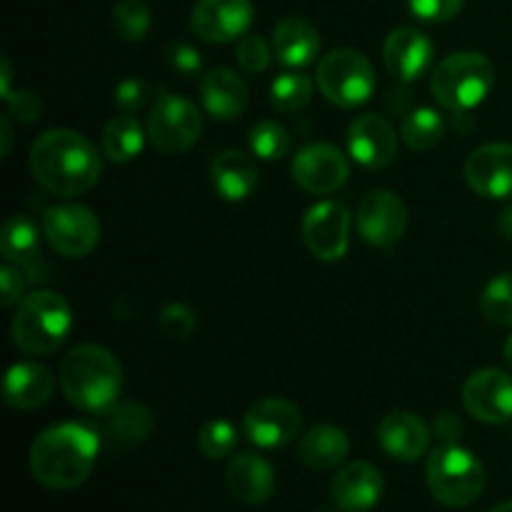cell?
<instances>
[{
	"instance_id": "cell-5",
	"label": "cell",
	"mask_w": 512,
	"mask_h": 512,
	"mask_svg": "<svg viewBox=\"0 0 512 512\" xmlns=\"http://www.w3.org/2000/svg\"><path fill=\"white\" fill-rule=\"evenodd\" d=\"M495 85V65L475 50L453 53L435 68L430 90L445 110L468 113L478 108Z\"/></svg>"
},
{
	"instance_id": "cell-8",
	"label": "cell",
	"mask_w": 512,
	"mask_h": 512,
	"mask_svg": "<svg viewBox=\"0 0 512 512\" xmlns=\"http://www.w3.org/2000/svg\"><path fill=\"white\" fill-rule=\"evenodd\" d=\"M203 133V115L195 103L175 93H160L148 115V138L155 150L180 155L193 148Z\"/></svg>"
},
{
	"instance_id": "cell-10",
	"label": "cell",
	"mask_w": 512,
	"mask_h": 512,
	"mask_svg": "<svg viewBox=\"0 0 512 512\" xmlns=\"http://www.w3.org/2000/svg\"><path fill=\"white\" fill-rule=\"evenodd\" d=\"M293 180L310 195H330L350 178V163L333 143H308L295 153L290 165Z\"/></svg>"
},
{
	"instance_id": "cell-34",
	"label": "cell",
	"mask_w": 512,
	"mask_h": 512,
	"mask_svg": "<svg viewBox=\"0 0 512 512\" xmlns=\"http://www.w3.org/2000/svg\"><path fill=\"white\" fill-rule=\"evenodd\" d=\"M238 445V430L230 420H208L198 430V450L210 460H223Z\"/></svg>"
},
{
	"instance_id": "cell-47",
	"label": "cell",
	"mask_w": 512,
	"mask_h": 512,
	"mask_svg": "<svg viewBox=\"0 0 512 512\" xmlns=\"http://www.w3.org/2000/svg\"><path fill=\"white\" fill-rule=\"evenodd\" d=\"M503 353H505V363H508V365H510V370H512V335H510L508 340H505Z\"/></svg>"
},
{
	"instance_id": "cell-11",
	"label": "cell",
	"mask_w": 512,
	"mask_h": 512,
	"mask_svg": "<svg viewBox=\"0 0 512 512\" xmlns=\"http://www.w3.org/2000/svg\"><path fill=\"white\" fill-rule=\"evenodd\" d=\"M355 230L373 248H393L408 230V208L390 190H370L358 205Z\"/></svg>"
},
{
	"instance_id": "cell-27",
	"label": "cell",
	"mask_w": 512,
	"mask_h": 512,
	"mask_svg": "<svg viewBox=\"0 0 512 512\" xmlns=\"http://www.w3.org/2000/svg\"><path fill=\"white\" fill-rule=\"evenodd\" d=\"M153 413L140 403H118L113 410L105 413V435L115 445L143 443L153 433Z\"/></svg>"
},
{
	"instance_id": "cell-38",
	"label": "cell",
	"mask_w": 512,
	"mask_h": 512,
	"mask_svg": "<svg viewBox=\"0 0 512 512\" xmlns=\"http://www.w3.org/2000/svg\"><path fill=\"white\" fill-rule=\"evenodd\" d=\"M463 5L465 0H410V13L423 23H448Z\"/></svg>"
},
{
	"instance_id": "cell-23",
	"label": "cell",
	"mask_w": 512,
	"mask_h": 512,
	"mask_svg": "<svg viewBox=\"0 0 512 512\" xmlns=\"http://www.w3.org/2000/svg\"><path fill=\"white\" fill-rule=\"evenodd\" d=\"M55 375L40 363H15L5 373L3 400L13 410H38L53 398Z\"/></svg>"
},
{
	"instance_id": "cell-6",
	"label": "cell",
	"mask_w": 512,
	"mask_h": 512,
	"mask_svg": "<svg viewBox=\"0 0 512 512\" xmlns=\"http://www.w3.org/2000/svg\"><path fill=\"white\" fill-rule=\"evenodd\" d=\"M428 488L445 508H468L483 495L485 468L473 450L463 445H440L428 460Z\"/></svg>"
},
{
	"instance_id": "cell-2",
	"label": "cell",
	"mask_w": 512,
	"mask_h": 512,
	"mask_svg": "<svg viewBox=\"0 0 512 512\" xmlns=\"http://www.w3.org/2000/svg\"><path fill=\"white\" fill-rule=\"evenodd\" d=\"M100 453V438L80 423L43 430L30 445V473L50 490H73L88 480Z\"/></svg>"
},
{
	"instance_id": "cell-4",
	"label": "cell",
	"mask_w": 512,
	"mask_h": 512,
	"mask_svg": "<svg viewBox=\"0 0 512 512\" xmlns=\"http://www.w3.org/2000/svg\"><path fill=\"white\" fill-rule=\"evenodd\" d=\"M73 328L68 300L55 290H33L18 303L10 323L13 343L28 355H53Z\"/></svg>"
},
{
	"instance_id": "cell-15",
	"label": "cell",
	"mask_w": 512,
	"mask_h": 512,
	"mask_svg": "<svg viewBox=\"0 0 512 512\" xmlns=\"http://www.w3.org/2000/svg\"><path fill=\"white\" fill-rule=\"evenodd\" d=\"M250 0H198L190 15V28L205 43H233L253 25Z\"/></svg>"
},
{
	"instance_id": "cell-45",
	"label": "cell",
	"mask_w": 512,
	"mask_h": 512,
	"mask_svg": "<svg viewBox=\"0 0 512 512\" xmlns=\"http://www.w3.org/2000/svg\"><path fill=\"white\" fill-rule=\"evenodd\" d=\"M0 128H3V148H0V153L5 155L10 153V145H13V128H10V115H3L0 118Z\"/></svg>"
},
{
	"instance_id": "cell-17",
	"label": "cell",
	"mask_w": 512,
	"mask_h": 512,
	"mask_svg": "<svg viewBox=\"0 0 512 512\" xmlns=\"http://www.w3.org/2000/svg\"><path fill=\"white\" fill-rule=\"evenodd\" d=\"M465 180L483 198H512V145L488 143L475 148L465 160Z\"/></svg>"
},
{
	"instance_id": "cell-14",
	"label": "cell",
	"mask_w": 512,
	"mask_h": 512,
	"mask_svg": "<svg viewBox=\"0 0 512 512\" xmlns=\"http://www.w3.org/2000/svg\"><path fill=\"white\" fill-rule=\"evenodd\" d=\"M463 405L468 415L488 425L512 420V375L498 368H483L463 385Z\"/></svg>"
},
{
	"instance_id": "cell-42",
	"label": "cell",
	"mask_w": 512,
	"mask_h": 512,
	"mask_svg": "<svg viewBox=\"0 0 512 512\" xmlns=\"http://www.w3.org/2000/svg\"><path fill=\"white\" fill-rule=\"evenodd\" d=\"M168 60H170V65L178 70V73L185 75V78L200 73V68H203V58H200V53L190 43H173V45H170Z\"/></svg>"
},
{
	"instance_id": "cell-16",
	"label": "cell",
	"mask_w": 512,
	"mask_h": 512,
	"mask_svg": "<svg viewBox=\"0 0 512 512\" xmlns=\"http://www.w3.org/2000/svg\"><path fill=\"white\" fill-rule=\"evenodd\" d=\"M348 150L363 168L383 170L398 155V133L383 115L363 113L350 120Z\"/></svg>"
},
{
	"instance_id": "cell-44",
	"label": "cell",
	"mask_w": 512,
	"mask_h": 512,
	"mask_svg": "<svg viewBox=\"0 0 512 512\" xmlns=\"http://www.w3.org/2000/svg\"><path fill=\"white\" fill-rule=\"evenodd\" d=\"M498 230H500V235H503L505 240H510V243H512V205H510V208H505L503 213H500Z\"/></svg>"
},
{
	"instance_id": "cell-22",
	"label": "cell",
	"mask_w": 512,
	"mask_h": 512,
	"mask_svg": "<svg viewBox=\"0 0 512 512\" xmlns=\"http://www.w3.org/2000/svg\"><path fill=\"white\" fill-rule=\"evenodd\" d=\"M225 483L235 500L245 505H260L273 495L275 470L263 455L240 453L225 470Z\"/></svg>"
},
{
	"instance_id": "cell-26",
	"label": "cell",
	"mask_w": 512,
	"mask_h": 512,
	"mask_svg": "<svg viewBox=\"0 0 512 512\" xmlns=\"http://www.w3.org/2000/svg\"><path fill=\"white\" fill-rule=\"evenodd\" d=\"M300 460L313 470H333L348 458L350 440L343 428L318 425L300 438Z\"/></svg>"
},
{
	"instance_id": "cell-9",
	"label": "cell",
	"mask_w": 512,
	"mask_h": 512,
	"mask_svg": "<svg viewBox=\"0 0 512 512\" xmlns=\"http://www.w3.org/2000/svg\"><path fill=\"white\" fill-rule=\"evenodd\" d=\"M43 235L63 258H85L100 243V220L88 205H53L43 215Z\"/></svg>"
},
{
	"instance_id": "cell-41",
	"label": "cell",
	"mask_w": 512,
	"mask_h": 512,
	"mask_svg": "<svg viewBox=\"0 0 512 512\" xmlns=\"http://www.w3.org/2000/svg\"><path fill=\"white\" fill-rule=\"evenodd\" d=\"M0 290H3V295H0L3 308H13L15 303L25 298V278L18 270V265L5 263L0 268Z\"/></svg>"
},
{
	"instance_id": "cell-24",
	"label": "cell",
	"mask_w": 512,
	"mask_h": 512,
	"mask_svg": "<svg viewBox=\"0 0 512 512\" xmlns=\"http://www.w3.org/2000/svg\"><path fill=\"white\" fill-rule=\"evenodd\" d=\"M210 180L220 198L240 203L258 190L260 173L250 155L240 153V150H223L210 163Z\"/></svg>"
},
{
	"instance_id": "cell-12",
	"label": "cell",
	"mask_w": 512,
	"mask_h": 512,
	"mask_svg": "<svg viewBox=\"0 0 512 512\" xmlns=\"http://www.w3.org/2000/svg\"><path fill=\"white\" fill-rule=\"evenodd\" d=\"M305 245L323 263L345 258L350 245V213L343 203L325 200L305 213L300 225Z\"/></svg>"
},
{
	"instance_id": "cell-43",
	"label": "cell",
	"mask_w": 512,
	"mask_h": 512,
	"mask_svg": "<svg viewBox=\"0 0 512 512\" xmlns=\"http://www.w3.org/2000/svg\"><path fill=\"white\" fill-rule=\"evenodd\" d=\"M433 435L443 445H453V443H458L460 435H463V423H460L458 415L440 413L438 418L433 420Z\"/></svg>"
},
{
	"instance_id": "cell-1",
	"label": "cell",
	"mask_w": 512,
	"mask_h": 512,
	"mask_svg": "<svg viewBox=\"0 0 512 512\" xmlns=\"http://www.w3.org/2000/svg\"><path fill=\"white\" fill-rule=\"evenodd\" d=\"M35 183L55 198H75L98 185L103 160L85 135L68 128L45 130L28 155Z\"/></svg>"
},
{
	"instance_id": "cell-39",
	"label": "cell",
	"mask_w": 512,
	"mask_h": 512,
	"mask_svg": "<svg viewBox=\"0 0 512 512\" xmlns=\"http://www.w3.org/2000/svg\"><path fill=\"white\" fill-rule=\"evenodd\" d=\"M148 83L140 78H125L115 85V93H113V103L115 108L123 110L125 115H133L138 113L140 108H145L148 103Z\"/></svg>"
},
{
	"instance_id": "cell-21",
	"label": "cell",
	"mask_w": 512,
	"mask_h": 512,
	"mask_svg": "<svg viewBox=\"0 0 512 512\" xmlns=\"http://www.w3.org/2000/svg\"><path fill=\"white\" fill-rule=\"evenodd\" d=\"M200 100L210 118L228 123L248 108V85L235 70L215 68L200 80Z\"/></svg>"
},
{
	"instance_id": "cell-37",
	"label": "cell",
	"mask_w": 512,
	"mask_h": 512,
	"mask_svg": "<svg viewBox=\"0 0 512 512\" xmlns=\"http://www.w3.org/2000/svg\"><path fill=\"white\" fill-rule=\"evenodd\" d=\"M235 58H238L240 68L248 70V73H263L273 58V48L260 35H243L238 50H235Z\"/></svg>"
},
{
	"instance_id": "cell-30",
	"label": "cell",
	"mask_w": 512,
	"mask_h": 512,
	"mask_svg": "<svg viewBox=\"0 0 512 512\" xmlns=\"http://www.w3.org/2000/svg\"><path fill=\"white\" fill-rule=\"evenodd\" d=\"M400 135L413 150H430L443 140L445 135V120L438 110L433 108H418L410 115H405Z\"/></svg>"
},
{
	"instance_id": "cell-40",
	"label": "cell",
	"mask_w": 512,
	"mask_h": 512,
	"mask_svg": "<svg viewBox=\"0 0 512 512\" xmlns=\"http://www.w3.org/2000/svg\"><path fill=\"white\" fill-rule=\"evenodd\" d=\"M5 103H8V115L10 118L20 120V123H35V120L40 118V113H43V103H40L38 95L33 93V90H10L8 95H5Z\"/></svg>"
},
{
	"instance_id": "cell-36",
	"label": "cell",
	"mask_w": 512,
	"mask_h": 512,
	"mask_svg": "<svg viewBox=\"0 0 512 512\" xmlns=\"http://www.w3.org/2000/svg\"><path fill=\"white\" fill-rule=\"evenodd\" d=\"M198 325L193 310L185 303H168L158 313V328L165 338L170 340H185Z\"/></svg>"
},
{
	"instance_id": "cell-7",
	"label": "cell",
	"mask_w": 512,
	"mask_h": 512,
	"mask_svg": "<svg viewBox=\"0 0 512 512\" xmlns=\"http://www.w3.org/2000/svg\"><path fill=\"white\" fill-rule=\"evenodd\" d=\"M320 93L340 108H358L375 93L378 75L373 63L355 48H335L323 55L315 73Z\"/></svg>"
},
{
	"instance_id": "cell-33",
	"label": "cell",
	"mask_w": 512,
	"mask_h": 512,
	"mask_svg": "<svg viewBox=\"0 0 512 512\" xmlns=\"http://www.w3.org/2000/svg\"><path fill=\"white\" fill-rule=\"evenodd\" d=\"M480 313L488 323L510 328L512 325V273H500L480 293Z\"/></svg>"
},
{
	"instance_id": "cell-25",
	"label": "cell",
	"mask_w": 512,
	"mask_h": 512,
	"mask_svg": "<svg viewBox=\"0 0 512 512\" xmlns=\"http://www.w3.org/2000/svg\"><path fill=\"white\" fill-rule=\"evenodd\" d=\"M273 53L288 68H305L320 53V33L305 18H285L273 30Z\"/></svg>"
},
{
	"instance_id": "cell-35",
	"label": "cell",
	"mask_w": 512,
	"mask_h": 512,
	"mask_svg": "<svg viewBox=\"0 0 512 512\" xmlns=\"http://www.w3.org/2000/svg\"><path fill=\"white\" fill-rule=\"evenodd\" d=\"M113 28L128 43H138L150 30V10L140 0H120L113 8Z\"/></svg>"
},
{
	"instance_id": "cell-20",
	"label": "cell",
	"mask_w": 512,
	"mask_h": 512,
	"mask_svg": "<svg viewBox=\"0 0 512 512\" xmlns=\"http://www.w3.org/2000/svg\"><path fill=\"white\" fill-rule=\"evenodd\" d=\"M433 55V40L418 28H395L383 48L385 68L405 83L418 80L430 68Z\"/></svg>"
},
{
	"instance_id": "cell-19",
	"label": "cell",
	"mask_w": 512,
	"mask_h": 512,
	"mask_svg": "<svg viewBox=\"0 0 512 512\" xmlns=\"http://www.w3.org/2000/svg\"><path fill=\"white\" fill-rule=\"evenodd\" d=\"M430 438H433V430L425 425L423 418L408 410L385 415L383 423L378 425L380 448L400 463H418L428 453Z\"/></svg>"
},
{
	"instance_id": "cell-32",
	"label": "cell",
	"mask_w": 512,
	"mask_h": 512,
	"mask_svg": "<svg viewBox=\"0 0 512 512\" xmlns=\"http://www.w3.org/2000/svg\"><path fill=\"white\" fill-rule=\"evenodd\" d=\"M250 150L255 158L260 160H283L293 148V138H290L288 128L280 125L278 120H260L250 128L248 135Z\"/></svg>"
},
{
	"instance_id": "cell-48",
	"label": "cell",
	"mask_w": 512,
	"mask_h": 512,
	"mask_svg": "<svg viewBox=\"0 0 512 512\" xmlns=\"http://www.w3.org/2000/svg\"><path fill=\"white\" fill-rule=\"evenodd\" d=\"M490 512H512V500H510V503H500V505H495V508L490 510Z\"/></svg>"
},
{
	"instance_id": "cell-46",
	"label": "cell",
	"mask_w": 512,
	"mask_h": 512,
	"mask_svg": "<svg viewBox=\"0 0 512 512\" xmlns=\"http://www.w3.org/2000/svg\"><path fill=\"white\" fill-rule=\"evenodd\" d=\"M10 80H13V70H10L8 58H3V70H0V95H8L10 93Z\"/></svg>"
},
{
	"instance_id": "cell-29",
	"label": "cell",
	"mask_w": 512,
	"mask_h": 512,
	"mask_svg": "<svg viewBox=\"0 0 512 512\" xmlns=\"http://www.w3.org/2000/svg\"><path fill=\"white\" fill-rule=\"evenodd\" d=\"M145 130L133 115H118L103 130V153L110 163H130L143 153Z\"/></svg>"
},
{
	"instance_id": "cell-18",
	"label": "cell",
	"mask_w": 512,
	"mask_h": 512,
	"mask_svg": "<svg viewBox=\"0 0 512 512\" xmlns=\"http://www.w3.org/2000/svg\"><path fill=\"white\" fill-rule=\"evenodd\" d=\"M330 498L340 512H370L383 498V475L368 460H355L335 475Z\"/></svg>"
},
{
	"instance_id": "cell-31",
	"label": "cell",
	"mask_w": 512,
	"mask_h": 512,
	"mask_svg": "<svg viewBox=\"0 0 512 512\" xmlns=\"http://www.w3.org/2000/svg\"><path fill=\"white\" fill-rule=\"evenodd\" d=\"M310 98H313V80L295 70L280 73L270 85V103L280 113H298L308 108Z\"/></svg>"
},
{
	"instance_id": "cell-3",
	"label": "cell",
	"mask_w": 512,
	"mask_h": 512,
	"mask_svg": "<svg viewBox=\"0 0 512 512\" xmlns=\"http://www.w3.org/2000/svg\"><path fill=\"white\" fill-rule=\"evenodd\" d=\"M60 388L75 408L105 415L123 393V368L103 345H78L60 363Z\"/></svg>"
},
{
	"instance_id": "cell-13",
	"label": "cell",
	"mask_w": 512,
	"mask_h": 512,
	"mask_svg": "<svg viewBox=\"0 0 512 512\" xmlns=\"http://www.w3.org/2000/svg\"><path fill=\"white\" fill-rule=\"evenodd\" d=\"M303 425V413L285 398H263L248 408L243 418V433L253 445L275 450L288 445Z\"/></svg>"
},
{
	"instance_id": "cell-28",
	"label": "cell",
	"mask_w": 512,
	"mask_h": 512,
	"mask_svg": "<svg viewBox=\"0 0 512 512\" xmlns=\"http://www.w3.org/2000/svg\"><path fill=\"white\" fill-rule=\"evenodd\" d=\"M0 253L5 263L28 265L40 255V228L30 215H10L0 233Z\"/></svg>"
}]
</instances>
